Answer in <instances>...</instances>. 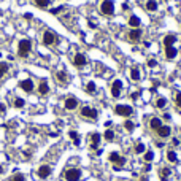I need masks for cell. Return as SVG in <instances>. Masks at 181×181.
Returning a JSON list of instances; mask_svg holds the SVG:
<instances>
[{
    "label": "cell",
    "instance_id": "1",
    "mask_svg": "<svg viewBox=\"0 0 181 181\" xmlns=\"http://www.w3.org/2000/svg\"><path fill=\"white\" fill-rule=\"evenodd\" d=\"M99 10L103 16H113L116 13V8H114V2L113 0H102L100 5H99Z\"/></svg>",
    "mask_w": 181,
    "mask_h": 181
},
{
    "label": "cell",
    "instance_id": "2",
    "mask_svg": "<svg viewBox=\"0 0 181 181\" xmlns=\"http://www.w3.org/2000/svg\"><path fill=\"white\" fill-rule=\"evenodd\" d=\"M30 49H32V41L29 40V38H24V40H21V41H19V45H18V56L24 59V57L29 56Z\"/></svg>",
    "mask_w": 181,
    "mask_h": 181
},
{
    "label": "cell",
    "instance_id": "3",
    "mask_svg": "<svg viewBox=\"0 0 181 181\" xmlns=\"http://www.w3.org/2000/svg\"><path fill=\"white\" fill-rule=\"evenodd\" d=\"M114 114L122 116V118H129L133 114V108L126 103H118V105H114Z\"/></svg>",
    "mask_w": 181,
    "mask_h": 181
},
{
    "label": "cell",
    "instance_id": "4",
    "mask_svg": "<svg viewBox=\"0 0 181 181\" xmlns=\"http://www.w3.org/2000/svg\"><path fill=\"white\" fill-rule=\"evenodd\" d=\"M108 159H110V162H111V164H114V165H113V168H114V170H119V168H121L124 164H126V157H124V156H121L119 152H116V151L110 152Z\"/></svg>",
    "mask_w": 181,
    "mask_h": 181
},
{
    "label": "cell",
    "instance_id": "5",
    "mask_svg": "<svg viewBox=\"0 0 181 181\" xmlns=\"http://www.w3.org/2000/svg\"><path fill=\"white\" fill-rule=\"evenodd\" d=\"M80 114H81V118L89 119V121H95L99 118V111L95 108H92V107H81Z\"/></svg>",
    "mask_w": 181,
    "mask_h": 181
},
{
    "label": "cell",
    "instance_id": "6",
    "mask_svg": "<svg viewBox=\"0 0 181 181\" xmlns=\"http://www.w3.org/2000/svg\"><path fill=\"white\" fill-rule=\"evenodd\" d=\"M64 178H65V181H80L81 179V170L75 168V167L67 168L64 171Z\"/></svg>",
    "mask_w": 181,
    "mask_h": 181
},
{
    "label": "cell",
    "instance_id": "7",
    "mask_svg": "<svg viewBox=\"0 0 181 181\" xmlns=\"http://www.w3.org/2000/svg\"><path fill=\"white\" fill-rule=\"evenodd\" d=\"M110 92H111V97H113V99H119L121 94H122V81H121V80H114V81L111 83Z\"/></svg>",
    "mask_w": 181,
    "mask_h": 181
},
{
    "label": "cell",
    "instance_id": "8",
    "mask_svg": "<svg viewBox=\"0 0 181 181\" xmlns=\"http://www.w3.org/2000/svg\"><path fill=\"white\" fill-rule=\"evenodd\" d=\"M57 43V35L53 30H45L43 32V45L45 46H54Z\"/></svg>",
    "mask_w": 181,
    "mask_h": 181
},
{
    "label": "cell",
    "instance_id": "9",
    "mask_svg": "<svg viewBox=\"0 0 181 181\" xmlns=\"http://www.w3.org/2000/svg\"><path fill=\"white\" fill-rule=\"evenodd\" d=\"M126 37H127V40H129L130 43H138V41H141L143 30H141V29H132V30H130Z\"/></svg>",
    "mask_w": 181,
    "mask_h": 181
},
{
    "label": "cell",
    "instance_id": "10",
    "mask_svg": "<svg viewBox=\"0 0 181 181\" xmlns=\"http://www.w3.org/2000/svg\"><path fill=\"white\" fill-rule=\"evenodd\" d=\"M64 107H65V110H69V111L76 110V108H78V99L73 97V95H70V97H67V99H65V102H64Z\"/></svg>",
    "mask_w": 181,
    "mask_h": 181
},
{
    "label": "cell",
    "instance_id": "11",
    "mask_svg": "<svg viewBox=\"0 0 181 181\" xmlns=\"http://www.w3.org/2000/svg\"><path fill=\"white\" fill-rule=\"evenodd\" d=\"M156 133H157L159 138H168L171 135V127L170 126H165V124H162V126L156 130Z\"/></svg>",
    "mask_w": 181,
    "mask_h": 181
},
{
    "label": "cell",
    "instance_id": "12",
    "mask_svg": "<svg viewBox=\"0 0 181 181\" xmlns=\"http://www.w3.org/2000/svg\"><path fill=\"white\" fill-rule=\"evenodd\" d=\"M100 140H102V135H100L99 132L91 133V135H89V145H91V148L92 149H97L99 145H100Z\"/></svg>",
    "mask_w": 181,
    "mask_h": 181
},
{
    "label": "cell",
    "instance_id": "13",
    "mask_svg": "<svg viewBox=\"0 0 181 181\" xmlns=\"http://www.w3.org/2000/svg\"><path fill=\"white\" fill-rule=\"evenodd\" d=\"M73 64H75V67H84L86 64H88V57H86L84 54H81V53H76L73 56Z\"/></svg>",
    "mask_w": 181,
    "mask_h": 181
},
{
    "label": "cell",
    "instance_id": "14",
    "mask_svg": "<svg viewBox=\"0 0 181 181\" xmlns=\"http://www.w3.org/2000/svg\"><path fill=\"white\" fill-rule=\"evenodd\" d=\"M51 167L49 165H41L40 168H38V171H37V175H38V178H41V179H46L48 176L51 175Z\"/></svg>",
    "mask_w": 181,
    "mask_h": 181
},
{
    "label": "cell",
    "instance_id": "15",
    "mask_svg": "<svg viewBox=\"0 0 181 181\" xmlns=\"http://www.w3.org/2000/svg\"><path fill=\"white\" fill-rule=\"evenodd\" d=\"M176 56H178V49H176L175 46H167V48H165V59H167V61L176 59Z\"/></svg>",
    "mask_w": 181,
    "mask_h": 181
},
{
    "label": "cell",
    "instance_id": "16",
    "mask_svg": "<svg viewBox=\"0 0 181 181\" xmlns=\"http://www.w3.org/2000/svg\"><path fill=\"white\" fill-rule=\"evenodd\" d=\"M19 88H21L24 92H32L35 86H33V81L32 80H24V81L19 83Z\"/></svg>",
    "mask_w": 181,
    "mask_h": 181
},
{
    "label": "cell",
    "instance_id": "17",
    "mask_svg": "<svg viewBox=\"0 0 181 181\" xmlns=\"http://www.w3.org/2000/svg\"><path fill=\"white\" fill-rule=\"evenodd\" d=\"M129 78H130V81H133V83H138V81L141 80V73H140V70L137 69V67L130 69V72H129Z\"/></svg>",
    "mask_w": 181,
    "mask_h": 181
},
{
    "label": "cell",
    "instance_id": "18",
    "mask_svg": "<svg viewBox=\"0 0 181 181\" xmlns=\"http://www.w3.org/2000/svg\"><path fill=\"white\" fill-rule=\"evenodd\" d=\"M162 124H164V122H162V119L157 118V116H154V118H151V119H149V129H151L152 132H156V130L162 126Z\"/></svg>",
    "mask_w": 181,
    "mask_h": 181
},
{
    "label": "cell",
    "instance_id": "19",
    "mask_svg": "<svg viewBox=\"0 0 181 181\" xmlns=\"http://www.w3.org/2000/svg\"><path fill=\"white\" fill-rule=\"evenodd\" d=\"M176 40H178V37H176L175 33H168V35L164 37V46H165V48H167V46H173V45L176 43Z\"/></svg>",
    "mask_w": 181,
    "mask_h": 181
},
{
    "label": "cell",
    "instance_id": "20",
    "mask_svg": "<svg viewBox=\"0 0 181 181\" xmlns=\"http://www.w3.org/2000/svg\"><path fill=\"white\" fill-rule=\"evenodd\" d=\"M145 8H146V11H149V13H156L159 10V5H157L156 0H146Z\"/></svg>",
    "mask_w": 181,
    "mask_h": 181
},
{
    "label": "cell",
    "instance_id": "21",
    "mask_svg": "<svg viewBox=\"0 0 181 181\" xmlns=\"http://www.w3.org/2000/svg\"><path fill=\"white\" fill-rule=\"evenodd\" d=\"M129 26L132 27V29H140V26H141V19L138 18V16H135V14H132L130 18H129Z\"/></svg>",
    "mask_w": 181,
    "mask_h": 181
},
{
    "label": "cell",
    "instance_id": "22",
    "mask_svg": "<svg viewBox=\"0 0 181 181\" xmlns=\"http://www.w3.org/2000/svg\"><path fill=\"white\" fill-rule=\"evenodd\" d=\"M37 89H38V94L40 95H46V94H49V84H48L46 81H40Z\"/></svg>",
    "mask_w": 181,
    "mask_h": 181
},
{
    "label": "cell",
    "instance_id": "23",
    "mask_svg": "<svg viewBox=\"0 0 181 181\" xmlns=\"http://www.w3.org/2000/svg\"><path fill=\"white\" fill-rule=\"evenodd\" d=\"M171 175V170L168 167H162L160 171H159V176H160V181H168V176Z\"/></svg>",
    "mask_w": 181,
    "mask_h": 181
},
{
    "label": "cell",
    "instance_id": "24",
    "mask_svg": "<svg viewBox=\"0 0 181 181\" xmlns=\"http://www.w3.org/2000/svg\"><path fill=\"white\" fill-rule=\"evenodd\" d=\"M56 80L59 81L61 84H67V83H69V75H67L65 72L61 70V72H57V73H56Z\"/></svg>",
    "mask_w": 181,
    "mask_h": 181
},
{
    "label": "cell",
    "instance_id": "25",
    "mask_svg": "<svg viewBox=\"0 0 181 181\" xmlns=\"http://www.w3.org/2000/svg\"><path fill=\"white\" fill-rule=\"evenodd\" d=\"M165 157H167V160L170 162V164H176V162H178V156H176V152L173 149H168Z\"/></svg>",
    "mask_w": 181,
    "mask_h": 181
},
{
    "label": "cell",
    "instance_id": "26",
    "mask_svg": "<svg viewBox=\"0 0 181 181\" xmlns=\"http://www.w3.org/2000/svg\"><path fill=\"white\" fill-rule=\"evenodd\" d=\"M154 105H156L157 110H164V108L167 107V99H165V97H157L156 102H154Z\"/></svg>",
    "mask_w": 181,
    "mask_h": 181
},
{
    "label": "cell",
    "instance_id": "27",
    "mask_svg": "<svg viewBox=\"0 0 181 181\" xmlns=\"http://www.w3.org/2000/svg\"><path fill=\"white\" fill-rule=\"evenodd\" d=\"M86 92L91 94V95L97 92V86H95V83H94V81H89L88 84H86Z\"/></svg>",
    "mask_w": 181,
    "mask_h": 181
},
{
    "label": "cell",
    "instance_id": "28",
    "mask_svg": "<svg viewBox=\"0 0 181 181\" xmlns=\"http://www.w3.org/2000/svg\"><path fill=\"white\" fill-rule=\"evenodd\" d=\"M143 159H145V162H152V159H154V152L152 151H149V149H146L145 152H143Z\"/></svg>",
    "mask_w": 181,
    "mask_h": 181
},
{
    "label": "cell",
    "instance_id": "29",
    "mask_svg": "<svg viewBox=\"0 0 181 181\" xmlns=\"http://www.w3.org/2000/svg\"><path fill=\"white\" fill-rule=\"evenodd\" d=\"M145 151H146V148H145L143 143H137V145L133 146V152H135V154H143Z\"/></svg>",
    "mask_w": 181,
    "mask_h": 181
},
{
    "label": "cell",
    "instance_id": "30",
    "mask_svg": "<svg viewBox=\"0 0 181 181\" xmlns=\"http://www.w3.org/2000/svg\"><path fill=\"white\" fill-rule=\"evenodd\" d=\"M69 135H70V138L73 140V143H75V145L78 146V145H80V135H78V132L70 130V132H69Z\"/></svg>",
    "mask_w": 181,
    "mask_h": 181
},
{
    "label": "cell",
    "instance_id": "31",
    "mask_svg": "<svg viewBox=\"0 0 181 181\" xmlns=\"http://www.w3.org/2000/svg\"><path fill=\"white\" fill-rule=\"evenodd\" d=\"M103 138L107 140V141H113L114 140V132L111 129H107V130H105V133H103Z\"/></svg>",
    "mask_w": 181,
    "mask_h": 181
},
{
    "label": "cell",
    "instance_id": "32",
    "mask_svg": "<svg viewBox=\"0 0 181 181\" xmlns=\"http://www.w3.org/2000/svg\"><path fill=\"white\" fill-rule=\"evenodd\" d=\"M33 3L38 8H48L49 6V0H33Z\"/></svg>",
    "mask_w": 181,
    "mask_h": 181
},
{
    "label": "cell",
    "instance_id": "33",
    "mask_svg": "<svg viewBox=\"0 0 181 181\" xmlns=\"http://www.w3.org/2000/svg\"><path fill=\"white\" fill-rule=\"evenodd\" d=\"M124 129H126L127 132H132L133 129H135V124H133L130 119H127V121H124Z\"/></svg>",
    "mask_w": 181,
    "mask_h": 181
},
{
    "label": "cell",
    "instance_id": "34",
    "mask_svg": "<svg viewBox=\"0 0 181 181\" xmlns=\"http://www.w3.org/2000/svg\"><path fill=\"white\" fill-rule=\"evenodd\" d=\"M146 65L149 67V69H156V67H157V61L154 59V57H149V59L146 61Z\"/></svg>",
    "mask_w": 181,
    "mask_h": 181
},
{
    "label": "cell",
    "instance_id": "35",
    "mask_svg": "<svg viewBox=\"0 0 181 181\" xmlns=\"http://www.w3.org/2000/svg\"><path fill=\"white\" fill-rule=\"evenodd\" d=\"M175 105H176L178 110H181V92H176L175 94Z\"/></svg>",
    "mask_w": 181,
    "mask_h": 181
},
{
    "label": "cell",
    "instance_id": "36",
    "mask_svg": "<svg viewBox=\"0 0 181 181\" xmlns=\"http://www.w3.org/2000/svg\"><path fill=\"white\" fill-rule=\"evenodd\" d=\"M6 70H8V65L5 64V62H0V78L6 73Z\"/></svg>",
    "mask_w": 181,
    "mask_h": 181
},
{
    "label": "cell",
    "instance_id": "37",
    "mask_svg": "<svg viewBox=\"0 0 181 181\" xmlns=\"http://www.w3.org/2000/svg\"><path fill=\"white\" fill-rule=\"evenodd\" d=\"M13 105H14V107H16V108H22V107H24V100L18 97V99H14Z\"/></svg>",
    "mask_w": 181,
    "mask_h": 181
},
{
    "label": "cell",
    "instance_id": "38",
    "mask_svg": "<svg viewBox=\"0 0 181 181\" xmlns=\"http://www.w3.org/2000/svg\"><path fill=\"white\" fill-rule=\"evenodd\" d=\"M10 181H26V179H24V175H21V173H16L14 176L10 178Z\"/></svg>",
    "mask_w": 181,
    "mask_h": 181
},
{
    "label": "cell",
    "instance_id": "39",
    "mask_svg": "<svg viewBox=\"0 0 181 181\" xmlns=\"http://www.w3.org/2000/svg\"><path fill=\"white\" fill-rule=\"evenodd\" d=\"M51 11V14H59L61 11H64V6H57V8H53V10H49Z\"/></svg>",
    "mask_w": 181,
    "mask_h": 181
},
{
    "label": "cell",
    "instance_id": "40",
    "mask_svg": "<svg viewBox=\"0 0 181 181\" xmlns=\"http://www.w3.org/2000/svg\"><path fill=\"white\" fill-rule=\"evenodd\" d=\"M5 110H6V108H5V105H3V103H0V114H3Z\"/></svg>",
    "mask_w": 181,
    "mask_h": 181
},
{
    "label": "cell",
    "instance_id": "41",
    "mask_svg": "<svg viewBox=\"0 0 181 181\" xmlns=\"http://www.w3.org/2000/svg\"><path fill=\"white\" fill-rule=\"evenodd\" d=\"M171 143H173V146H178L179 145V140L178 138H173V140H171Z\"/></svg>",
    "mask_w": 181,
    "mask_h": 181
},
{
    "label": "cell",
    "instance_id": "42",
    "mask_svg": "<svg viewBox=\"0 0 181 181\" xmlns=\"http://www.w3.org/2000/svg\"><path fill=\"white\" fill-rule=\"evenodd\" d=\"M130 99H133V100L138 99V92H133V94H130Z\"/></svg>",
    "mask_w": 181,
    "mask_h": 181
},
{
    "label": "cell",
    "instance_id": "43",
    "mask_svg": "<svg viewBox=\"0 0 181 181\" xmlns=\"http://www.w3.org/2000/svg\"><path fill=\"white\" fill-rule=\"evenodd\" d=\"M156 146L157 148H162V146H164V143H162V141H156Z\"/></svg>",
    "mask_w": 181,
    "mask_h": 181
},
{
    "label": "cell",
    "instance_id": "44",
    "mask_svg": "<svg viewBox=\"0 0 181 181\" xmlns=\"http://www.w3.org/2000/svg\"><path fill=\"white\" fill-rule=\"evenodd\" d=\"M164 119H165V121H168V119H170V114H168V113H165V114H164Z\"/></svg>",
    "mask_w": 181,
    "mask_h": 181
},
{
    "label": "cell",
    "instance_id": "45",
    "mask_svg": "<svg viewBox=\"0 0 181 181\" xmlns=\"http://www.w3.org/2000/svg\"><path fill=\"white\" fill-rule=\"evenodd\" d=\"M105 127H108V129H110V127H111V121H108V122H105Z\"/></svg>",
    "mask_w": 181,
    "mask_h": 181
},
{
    "label": "cell",
    "instance_id": "46",
    "mask_svg": "<svg viewBox=\"0 0 181 181\" xmlns=\"http://www.w3.org/2000/svg\"><path fill=\"white\" fill-rule=\"evenodd\" d=\"M122 10H126V11H127V10H129V5H127V3H124V5H122Z\"/></svg>",
    "mask_w": 181,
    "mask_h": 181
},
{
    "label": "cell",
    "instance_id": "47",
    "mask_svg": "<svg viewBox=\"0 0 181 181\" xmlns=\"http://www.w3.org/2000/svg\"><path fill=\"white\" fill-rule=\"evenodd\" d=\"M24 18H26V19H32V14H30V13H27Z\"/></svg>",
    "mask_w": 181,
    "mask_h": 181
},
{
    "label": "cell",
    "instance_id": "48",
    "mask_svg": "<svg viewBox=\"0 0 181 181\" xmlns=\"http://www.w3.org/2000/svg\"><path fill=\"white\" fill-rule=\"evenodd\" d=\"M0 173H3V167L2 165H0Z\"/></svg>",
    "mask_w": 181,
    "mask_h": 181
},
{
    "label": "cell",
    "instance_id": "49",
    "mask_svg": "<svg viewBox=\"0 0 181 181\" xmlns=\"http://www.w3.org/2000/svg\"><path fill=\"white\" fill-rule=\"evenodd\" d=\"M0 57H2V53H0Z\"/></svg>",
    "mask_w": 181,
    "mask_h": 181
}]
</instances>
